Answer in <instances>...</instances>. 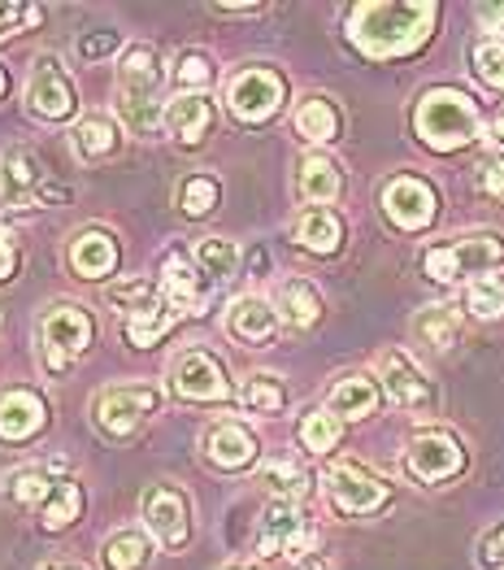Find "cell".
Returning a JSON list of instances; mask_svg holds the SVG:
<instances>
[{
    "label": "cell",
    "instance_id": "6da1fadb",
    "mask_svg": "<svg viewBox=\"0 0 504 570\" xmlns=\"http://www.w3.org/2000/svg\"><path fill=\"white\" fill-rule=\"evenodd\" d=\"M439 9L431 0H366L348 13V40L374 61L405 57L426 45Z\"/></svg>",
    "mask_w": 504,
    "mask_h": 570
},
{
    "label": "cell",
    "instance_id": "7a4b0ae2",
    "mask_svg": "<svg viewBox=\"0 0 504 570\" xmlns=\"http://www.w3.org/2000/svg\"><path fill=\"white\" fill-rule=\"evenodd\" d=\"M413 131L435 153H457L478 140L483 114H478L474 96L457 92V88H431L413 109Z\"/></svg>",
    "mask_w": 504,
    "mask_h": 570
},
{
    "label": "cell",
    "instance_id": "3957f363",
    "mask_svg": "<svg viewBox=\"0 0 504 570\" xmlns=\"http://www.w3.org/2000/svg\"><path fill=\"white\" fill-rule=\"evenodd\" d=\"M157 88H161V57L144 45L127 48V57L118 61V114L139 136H152L166 122Z\"/></svg>",
    "mask_w": 504,
    "mask_h": 570
},
{
    "label": "cell",
    "instance_id": "277c9868",
    "mask_svg": "<svg viewBox=\"0 0 504 570\" xmlns=\"http://www.w3.org/2000/svg\"><path fill=\"white\" fill-rule=\"evenodd\" d=\"M504 262V236L496 232H474V236H457L448 244H431L422 253V271L435 284H457L465 275H492Z\"/></svg>",
    "mask_w": 504,
    "mask_h": 570
},
{
    "label": "cell",
    "instance_id": "5b68a950",
    "mask_svg": "<svg viewBox=\"0 0 504 570\" xmlns=\"http://www.w3.org/2000/svg\"><path fill=\"white\" fill-rule=\"evenodd\" d=\"M157 405H161V392L157 387H148V383H118V387L96 392L92 419L109 440H127L131 431H139L144 419L157 414Z\"/></svg>",
    "mask_w": 504,
    "mask_h": 570
},
{
    "label": "cell",
    "instance_id": "8992f818",
    "mask_svg": "<svg viewBox=\"0 0 504 570\" xmlns=\"http://www.w3.org/2000/svg\"><path fill=\"white\" fill-rule=\"evenodd\" d=\"M318 535L309 519L300 514L296 501H270L266 514H261V527H257V553L261 558H291V562H305L314 553Z\"/></svg>",
    "mask_w": 504,
    "mask_h": 570
},
{
    "label": "cell",
    "instance_id": "52a82bcc",
    "mask_svg": "<svg viewBox=\"0 0 504 570\" xmlns=\"http://www.w3.org/2000/svg\"><path fill=\"white\" fill-rule=\"evenodd\" d=\"M92 314L83 305H57L45 314V327H40V340H45V362L52 375H61L66 366H75V357L88 353L92 344Z\"/></svg>",
    "mask_w": 504,
    "mask_h": 570
},
{
    "label": "cell",
    "instance_id": "ba28073f",
    "mask_svg": "<svg viewBox=\"0 0 504 570\" xmlns=\"http://www.w3.org/2000/svg\"><path fill=\"white\" fill-rule=\"evenodd\" d=\"M326 497H330V505L339 510V514H348V519H366V514H378L387 501H392V488L383 483V479L366 471V466H353V462H339V466H330L326 471Z\"/></svg>",
    "mask_w": 504,
    "mask_h": 570
},
{
    "label": "cell",
    "instance_id": "9c48e42d",
    "mask_svg": "<svg viewBox=\"0 0 504 570\" xmlns=\"http://www.w3.org/2000/svg\"><path fill=\"white\" fill-rule=\"evenodd\" d=\"M405 471L417 483H444L465 471V449L453 431H417L405 449Z\"/></svg>",
    "mask_w": 504,
    "mask_h": 570
},
{
    "label": "cell",
    "instance_id": "30bf717a",
    "mask_svg": "<svg viewBox=\"0 0 504 570\" xmlns=\"http://www.w3.org/2000/svg\"><path fill=\"white\" fill-rule=\"evenodd\" d=\"M287 96V83L278 70H266V66H253L244 75H235L227 88V105L239 122H266L275 118L278 105Z\"/></svg>",
    "mask_w": 504,
    "mask_h": 570
},
{
    "label": "cell",
    "instance_id": "8fae6325",
    "mask_svg": "<svg viewBox=\"0 0 504 570\" xmlns=\"http://www.w3.org/2000/svg\"><path fill=\"white\" fill-rule=\"evenodd\" d=\"M170 387L184 401H227L230 396L227 366L214 353H205V348H184L170 362Z\"/></svg>",
    "mask_w": 504,
    "mask_h": 570
},
{
    "label": "cell",
    "instance_id": "7c38bea8",
    "mask_svg": "<svg viewBox=\"0 0 504 570\" xmlns=\"http://www.w3.org/2000/svg\"><path fill=\"white\" fill-rule=\"evenodd\" d=\"M75 105H79V92H75L66 66H61L57 57H40L36 70H31V79H27V109H31L36 118L61 122V118L75 114Z\"/></svg>",
    "mask_w": 504,
    "mask_h": 570
},
{
    "label": "cell",
    "instance_id": "4fadbf2b",
    "mask_svg": "<svg viewBox=\"0 0 504 570\" xmlns=\"http://www.w3.org/2000/svg\"><path fill=\"white\" fill-rule=\"evenodd\" d=\"M144 523L166 549H184L191 535V501L175 483H152L144 492Z\"/></svg>",
    "mask_w": 504,
    "mask_h": 570
},
{
    "label": "cell",
    "instance_id": "5bb4252c",
    "mask_svg": "<svg viewBox=\"0 0 504 570\" xmlns=\"http://www.w3.org/2000/svg\"><path fill=\"white\" fill-rule=\"evenodd\" d=\"M383 214L401 227V232H422L435 223L439 214V196L426 179H413V175H396L387 188H383Z\"/></svg>",
    "mask_w": 504,
    "mask_h": 570
},
{
    "label": "cell",
    "instance_id": "9a60e30c",
    "mask_svg": "<svg viewBox=\"0 0 504 570\" xmlns=\"http://www.w3.org/2000/svg\"><path fill=\"white\" fill-rule=\"evenodd\" d=\"M378 375H383V387L396 405H405V410H431L435 405V387L405 348H387L378 357Z\"/></svg>",
    "mask_w": 504,
    "mask_h": 570
},
{
    "label": "cell",
    "instance_id": "2e32d148",
    "mask_svg": "<svg viewBox=\"0 0 504 570\" xmlns=\"http://www.w3.org/2000/svg\"><path fill=\"white\" fill-rule=\"evenodd\" d=\"M45 188V161L31 148H9L0 157V205L4 209H31Z\"/></svg>",
    "mask_w": 504,
    "mask_h": 570
},
{
    "label": "cell",
    "instance_id": "e0dca14e",
    "mask_svg": "<svg viewBox=\"0 0 504 570\" xmlns=\"http://www.w3.org/2000/svg\"><path fill=\"white\" fill-rule=\"evenodd\" d=\"M200 449H205V462L218 466V471H248L261 453L257 435L244 428V423H214V428L200 435Z\"/></svg>",
    "mask_w": 504,
    "mask_h": 570
},
{
    "label": "cell",
    "instance_id": "ac0fdd59",
    "mask_svg": "<svg viewBox=\"0 0 504 570\" xmlns=\"http://www.w3.org/2000/svg\"><path fill=\"white\" fill-rule=\"evenodd\" d=\"M205 296H209V279L200 275V266L187 262L184 253H170L161 262V301L175 314H200L205 309Z\"/></svg>",
    "mask_w": 504,
    "mask_h": 570
},
{
    "label": "cell",
    "instance_id": "d6986e66",
    "mask_svg": "<svg viewBox=\"0 0 504 570\" xmlns=\"http://www.w3.org/2000/svg\"><path fill=\"white\" fill-rule=\"evenodd\" d=\"M45 423L48 410L31 387H4L0 392V440H31Z\"/></svg>",
    "mask_w": 504,
    "mask_h": 570
},
{
    "label": "cell",
    "instance_id": "ffe728a7",
    "mask_svg": "<svg viewBox=\"0 0 504 570\" xmlns=\"http://www.w3.org/2000/svg\"><path fill=\"white\" fill-rule=\"evenodd\" d=\"M227 332L239 344H270L278 332V309L261 296H239L227 309Z\"/></svg>",
    "mask_w": 504,
    "mask_h": 570
},
{
    "label": "cell",
    "instance_id": "44dd1931",
    "mask_svg": "<svg viewBox=\"0 0 504 570\" xmlns=\"http://www.w3.org/2000/svg\"><path fill=\"white\" fill-rule=\"evenodd\" d=\"M166 127H170V136L179 144L196 148V144L205 140V131L214 127V100L205 92L175 96V100L166 105Z\"/></svg>",
    "mask_w": 504,
    "mask_h": 570
},
{
    "label": "cell",
    "instance_id": "7402d4cb",
    "mask_svg": "<svg viewBox=\"0 0 504 570\" xmlns=\"http://www.w3.org/2000/svg\"><path fill=\"white\" fill-rule=\"evenodd\" d=\"M383 401V387L369 380V375H344V380L330 387L326 396V410L344 423H357V419H369Z\"/></svg>",
    "mask_w": 504,
    "mask_h": 570
},
{
    "label": "cell",
    "instance_id": "603a6c76",
    "mask_svg": "<svg viewBox=\"0 0 504 570\" xmlns=\"http://www.w3.org/2000/svg\"><path fill=\"white\" fill-rule=\"evenodd\" d=\"M275 309L278 323H287L296 332H309L322 318V292L309 279H287V284H278Z\"/></svg>",
    "mask_w": 504,
    "mask_h": 570
},
{
    "label": "cell",
    "instance_id": "cb8c5ba5",
    "mask_svg": "<svg viewBox=\"0 0 504 570\" xmlns=\"http://www.w3.org/2000/svg\"><path fill=\"white\" fill-rule=\"evenodd\" d=\"M296 244L309 248V253H318V257L339 253V244H344V223H339V214L309 205V209L296 218Z\"/></svg>",
    "mask_w": 504,
    "mask_h": 570
},
{
    "label": "cell",
    "instance_id": "d4e9b609",
    "mask_svg": "<svg viewBox=\"0 0 504 570\" xmlns=\"http://www.w3.org/2000/svg\"><path fill=\"white\" fill-rule=\"evenodd\" d=\"M296 188H300V196H305L309 205L326 209V205H330V200L344 191V175H339V166H335L326 153H309V157L300 161Z\"/></svg>",
    "mask_w": 504,
    "mask_h": 570
},
{
    "label": "cell",
    "instance_id": "484cf974",
    "mask_svg": "<svg viewBox=\"0 0 504 570\" xmlns=\"http://www.w3.org/2000/svg\"><path fill=\"white\" fill-rule=\"evenodd\" d=\"M70 266L83 279L113 275V266H118V244H113V236L109 232H83V236L70 244Z\"/></svg>",
    "mask_w": 504,
    "mask_h": 570
},
{
    "label": "cell",
    "instance_id": "4316f807",
    "mask_svg": "<svg viewBox=\"0 0 504 570\" xmlns=\"http://www.w3.org/2000/svg\"><path fill=\"white\" fill-rule=\"evenodd\" d=\"M148 558H152V535L139 531V527H127V531L109 535L105 549H100L105 570H144L148 567Z\"/></svg>",
    "mask_w": 504,
    "mask_h": 570
},
{
    "label": "cell",
    "instance_id": "83f0119b",
    "mask_svg": "<svg viewBox=\"0 0 504 570\" xmlns=\"http://www.w3.org/2000/svg\"><path fill=\"white\" fill-rule=\"evenodd\" d=\"M339 127H344V118H339V109H335L330 96H309V100H300V109H296V131L309 144L339 140Z\"/></svg>",
    "mask_w": 504,
    "mask_h": 570
},
{
    "label": "cell",
    "instance_id": "f1b7e54d",
    "mask_svg": "<svg viewBox=\"0 0 504 570\" xmlns=\"http://www.w3.org/2000/svg\"><path fill=\"white\" fill-rule=\"evenodd\" d=\"M413 332L422 344H431L435 353H444V348H453L461 335V314L453 305H426L417 318H413Z\"/></svg>",
    "mask_w": 504,
    "mask_h": 570
},
{
    "label": "cell",
    "instance_id": "f546056e",
    "mask_svg": "<svg viewBox=\"0 0 504 570\" xmlns=\"http://www.w3.org/2000/svg\"><path fill=\"white\" fill-rule=\"evenodd\" d=\"M57 483L61 479L48 475V466H22V471H13L9 475V497L18 501V505H27V510H45L48 501H52V492H57Z\"/></svg>",
    "mask_w": 504,
    "mask_h": 570
},
{
    "label": "cell",
    "instance_id": "4dcf8cb0",
    "mask_svg": "<svg viewBox=\"0 0 504 570\" xmlns=\"http://www.w3.org/2000/svg\"><path fill=\"white\" fill-rule=\"evenodd\" d=\"M118 122L109 118V114H92V118H83L79 127H75V148H79V157H88V161H100V157H109L113 148H118Z\"/></svg>",
    "mask_w": 504,
    "mask_h": 570
},
{
    "label": "cell",
    "instance_id": "1f68e13d",
    "mask_svg": "<svg viewBox=\"0 0 504 570\" xmlns=\"http://www.w3.org/2000/svg\"><path fill=\"white\" fill-rule=\"evenodd\" d=\"M170 323H175V309L157 296L152 305H144L136 314H127V340L136 344V348H152L161 335L170 332Z\"/></svg>",
    "mask_w": 504,
    "mask_h": 570
},
{
    "label": "cell",
    "instance_id": "d6a6232c",
    "mask_svg": "<svg viewBox=\"0 0 504 570\" xmlns=\"http://www.w3.org/2000/svg\"><path fill=\"white\" fill-rule=\"evenodd\" d=\"M196 266H200V275L209 279V284H227L230 275H235V266H239V248L223 236H209L196 244Z\"/></svg>",
    "mask_w": 504,
    "mask_h": 570
},
{
    "label": "cell",
    "instance_id": "836d02e7",
    "mask_svg": "<svg viewBox=\"0 0 504 570\" xmlns=\"http://www.w3.org/2000/svg\"><path fill=\"white\" fill-rule=\"evenodd\" d=\"M465 309L478 323H496L504 318V279L501 275H478L465 284Z\"/></svg>",
    "mask_w": 504,
    "mask_h": 570
},
{
    "label": "cell",
    "instance_id": "e575fe53",
    "mask_svg": "<svg viewBox=\"0 0 504 570\" xmlns=\"http://www.w3.org/2000/svg\"><path fill=\"white\" fill-rule=\"evenodd\" d=\"M300 449H309V453H330L335 444H339V435H344V419H335L326 405L322 410H309L305 419H300Z\"/></svg>",
    "mask_w": 504,
    "mask_h": 570
},
{
    "label": "cell",
    "instance_id": "d590c367",
    "mask_svg": "<svg viewBox=\"0 0 504 570\" xmlns=\"http://www.w3.org/2000/svg\"><path fill=\"white\" fill-rule=\"evenodd\" d=\"M239 401H244L253 414H283V405H287V387H283L278 375L261 371V375H248V380H244Z\"/></svg>",
    "mask_w": 504,
    "mask_h": 570
},
{
    "label": "cell",
    "instance_id": "8d00e7d4",
    "mask_svg": "<svg viewBox=\"0 0 504 570\" xmlns=\"http://www.w3.org/2000/svg\"><path fill=\"white\" fill-rule=\"evenodd\" d=\"M79 514H83V492H79V483H75V479H61V483H57V492H52V501L40 510V523H45L48 531H61V527L75 523Z\"/></svg>",
    "mask_w": 504,
    "mask_h": 570
},
{
    "label": "cell",
    "instance_id": "74e56055",
    "mask_svg": "<svg viewBox=\"0 0 504 570\" xmlns=\"http://www.w3.org/2000/svg\"><path fill=\"white\" fill-rule=\"evenodd\" d=\"M261 483L275 492V501H305L309 497V475L296 466V462H270L266 471H261Z\"/></svg>",
    "mask_w": 504,
    "mask_h": 570
},
{
    "label": "cell",
    "instance_id": "f35d334b",
    "mask_svg": "<svg viewBox=\"0 0 504 570\" xmlns=\"http://www.w3.org/2000/svg\"><path fill=\"white\" fill-rule=\"evenodd\" d=\"M218 196H223V188H218L214 175H187L179 184V209L187 218H200V214H209L218 205Z\"/></svg>",
    "mask_w": 504,
    "mask_h": 570
},
{
    "label": "cell",
    "instance_id": "ab89813d",
    "mask_svg": "<svg viewBox=\"0 0 504 570\" xmlns=\"http://www.w3.org/2000/svg\"><path fill=\"white\" fill-rule=\"evenodd\" d=\"M474 75H478V83L504 92V40H483L474 48Z\"/></svg>",
    "mask_w": 504,
    "mask_h": 570
},
{
    "label": "cell",
    "instance_id": "60d3db41",
    "mask_svg": "<svg viewBox=\"0 0 504 570\" xmlns=\"http://www.w3.org/2000/svg\"><path fill=\"white\" fill-rule=\"evenodd\" d=\"M175 83H179V88H191V92L209 88V83H214V61H209L205 52H179V61H175Z\"/></svg>",
    "mask_w": 504,
    "mask_h": 570
},
{
    "label": "cell",
    "instance_id": "b9f144b4",
    "mask_svg": "<svg viewBox=\"0 0 504 570\" xmlns=\"http://www.w3.org/2000/svg\"><path fill=\"white\" fill-rule=\"evenodd\" d=\"M157 296H161V287L148 284V279H131V284L109 287V301H113L118 309H127V314H136V309H144V305H152Z\"/></svg>",
    "mask_w": 504,
    "mask_h": 570
},
{
    "label": "cell",
    "instance_id": "7bdbcfd3",
    "mask_svg": "<svg viewBox=\"0 0 504 570\" xmlns=\"http://www.w3.org/2000/svg\"><path fill=\"white\" fill-rule=\"evenodd\" d=\"M45 13L36 9V4H22V0H0V40H9V36H18V31H27L31 22H40Z\"/></svg>",
    "mask_w": 504,
    "mask_h": 570
},
{
    "label": "cell",
    "instance_id": "ee69618b",
    "mask_svg": "<svg viewBox=\"0 0 504 570\" xmlns=\"http://www.w3.org/2000/svg\"><path fill=\"white\" fill-rule=\"evenodd\" d=\"M478 188L487 191V196H504V153L487 157V161L478 166Z\"/></svg>",
    "mask_w": 504,
    "mask_h": 570
},
{
    "label": "cell",
    "instance_id": "f6af8a7d",
    "mask_svg": "<svg viewBox=\"0 0 504 570\" xmlns=\"http://www.w3.org/2000/svg\"><path fill=\"white\" fill-rule=\"evenodd\" d=\"M113 48H118V36H113V31H100L92 40H83L79 52H83V57H105V52H113Z\"/></svg>",
    "mask_w": 504,
    "mask_h": 570
},
{
    "label": "cell",
    "instance_id": "bcb514c9",
    "mask_svg": "<svg viewBox=\"0 0 504 570\" xmlns=\"http://www.w3.org/2000/svg\"><path fill=\"white\" fill-rule=\"evenodd\" d=\"M13 271H18V248H13V239L0 232V284L13 279Z\"/></svg>",
    "mask_w": 504,
    "mask_h": 570
},
{
    "label": "cell",
    "instance_id": "7dc6e473",
    "mask_svg": "<svg viewBox=\"0 0 504 570\" xmlns=\"http://www.w3.org/2000/svg\"><path fill=\"white\" fill-rule=\"evenodd\" d=\"M501 562H504V527L483 540V567H501Z\"/></svg>",
    "mask_w": 504,
    "mask_h": 570
},
{
    "label": "cell",
    "instance_id": "c3c4849f",
    "mask_svg": "<svg viewBox=\"0 0 504 570\" xmlns=\"http://www.w3.org/2000/svg\"><path fill=\"white\" fill-rule=\"evenodd\" d=\"M478 22L487 31H504V4H478Z\"/></svg>",
    "mask_w": 504,
    "mask_h": 570
},
{
    "label": "cell",
    "instance_id": "681fc988",
    "mask_svg": "<svg viewBox=\"0 0 504 570\" xmlns=\"http://www.w3.org/2000/svg\"><path fill=\"white\" fill-rule=\"evenodd\" d=\"M487 140L496 144V148H504V105L496 109V118H492V131H487Z\"/></svg>",
    "mask_w": 504,
    "mask_h": 570
},
{
    "label": "cell",
    "instance_id": "f907efd6",
    "mask_svg": "<svg viewBox=\"0 0 504 570\" xmlns=\"http://www.w3.org/2000/svg\"><path fill=\"white\" fill-rule=\"evenodd\" d=\"M218 13H261V4H214Z\"/></svg>",
    "mask_w": 504,
    "mask_h": 570
},
{
    "label": "cell",
    "instance_id": "816d5d0a",
    "mask_svg": "<svg viewBox=\"0 0 504 570\" xmlns=\"http://www.w3.org/2000/svg\"><path fill=\"white\" fill-rule=\"evenodd\" d=\"M9 92V75H4V66H0V96Z\"/></svg>",
    "mask_w": 504,
    "mask_h": 570
},
{
    "label": "cell",
    "instance_id": "f5cc1de1",
    "mask_svg": "<svg viewBox=\"0 0 504 570\" xmlns=\"http://www.w3.org/2000/svg\"><path fill=\"white\" fill-rule=\"evenodd\" d=\"M227 570H257V567H239V562H235V567H227Z\"/></svg>",
    "mask_w": 504,
    "mask_h": 570
},
{
    "label": "cell",
    "instance_id": "db71d44e",
    "mask_svg": "<svg viewBox=\"0 0 504 570\" xmlns=\"http://www.w3.org/2000/svg\"><path fill=\"white\" fill-rule=\"evenodd\" d=\"M52 570H79V567H52Z\"/></svg>",
    "mask_w": 504,
    "mask_h": 570
}]
</instances>
